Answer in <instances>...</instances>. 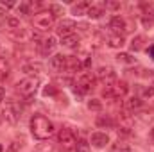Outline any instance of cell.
I'll return each instance as SVG.
<instances>
[{
	"mask_svg": "<svg viewBox=\"0 0 154 152\" xmlns=\"http://www.w3.org/2000/svg\"><path fill=\"white\" fill-rule=\"evenodd\" d=\"M57 143L65 149V150H70V149H75V143H77V138H75V132L68 127H63L59 132H57Z\"/></svg>",
	"mask_w": 154,
	"mask_h": 152,
	"instance_id": "4",
	"label": "cell"
},
{
	"mask_svg": "<svg viewBox=\"0 0 154 152\" xmlns=\"http://www.w3.org/2000/svg\"><path fill=\"white\" fill-rule=\"evenodd\" d=\"M142 106H143V100H142L140 97H131V99H127L125 104H124V108H125L127 111H136V109H140Z\"/></svg>",
	"mask_w": 154,
	"mask_h": 152,
	"instance_id": "15",
	"label": "cell"
},
{
	"mask_svg": "<svg viewBox=\"0 0 154 152\" xmlns=\"http://www.w3.org/2000/svg\"><path fill=\"white\" fill-rule=\"evenodd\" d=\"M124 36H118V34H113V36H109L108 38V45L111 47V48H122L124 47Z\"/></svg>",
	"mask_w": 154,
	"mask_h": 152,
	"instance_id": "20",
	"label": "cell"
},
{
	"mask_svg": "<svg viewBox=\"0 0 154 152\" xmlns=\"http://www.w3.org/2000/svg\"><path fill=\"white\" fill-rule=\"evenodd\" d=\"M4 97H5V90H4V88L0 86V102L4 100Z\"/></svg>",
	"mask_w": 154,
	"mask_h": 152,
	"instance_id": "36",
	"label": "cell"
},
{
	"mask_svg": "<svg viewBox=\"0 0 154 152\" xmlns=\"http://www.w3.org/2000/svg\"><path fill=\"white\" fill-rule=\"evenodd\" d=\"M90 2H79V4H75L74 7H72V13L75 14V16H81V14H86L88 13V9H90Z\"/></svg>",
	"mask_w": 154,
	"mask_h": 152,
	"instance_id": "18",
	"label": "cell"
},
{
	"mask_svg": "<svg viewBox=\"0 0 154 152\" xmlns=\"http://www.w3.org/2000/svg\"><path fill=\"white\" fill-rule=\"evenodd\" d=\"M7 25L11 29H20V20L18 18H7Z\"/></svg>",
	"mask_w": 154,
	"mask_h": 152,
	"instance_id": "29",
	"label": "cell"
},
{
	"mask_svg": "<svg viewBox=\"0 0 154 152\" xmlns=\"http://www.w3.org/2000/svg\"><path fill=\"white\" fill-rule=\"evenodd\" d=\"M4 23H7V13H5V9L0 5V27H2Z\"/></svg>",
	"mask_w": 154,
	"mask_h": 152,
	"instance_id": "31",
	"label": "cell"
},
{
	"mask_svg": "<svg viewBox=\"0 0 154 152\" xmlns=\"http://www.w3.org/2000/svg\"><path fill=\"white\" fill-rule=\"evenodd\" d=\"M142 23L145 25V27H149V25H152L154 23V7L152 4H142Z\"/></svg>",
	"mask_w": 154,
	"mask_h": 152,
	"instance_id": "11",
	"label": "cell"
},
{
	"mask_svg": "<svg viewBox=\"0 0 154 152\" xmlns=\"http://www.w3.org/2000/svg\"><path fill=\"white\" fill-rule=\"evenodd\" d=\"M143 43H145V38L143 36H134L133 41H131V50H134V52L142 50L143 48Z\"/></svg>",
	"mask_w": 154,
	"mask_h": 152,
	"instance_id": "21",
	"label": "cell"
},
{
	"mask_svg": "<svg viewBox=\"0 0 154 152\" xmlns=\"http://www.w3.org/2000/svg\"><path fill=\"white\" fill-rule=\"evenodd\" d=\"M25 74H29V75H34V74H39L41 70H43V65L41 63H27V65H23V68H22Z\"/></svg>",
	"mask_w": 154,
	"mask_h": 152,
	"instance_id": "16",
	"label": "cell"
},
{
	"mask_svg": "<svg viewBox=\"0 0 154 152\" xmlns=\"http://www.w3.org/2000/svg\"><path fill=\"white\" fill-rule=\"evenodd\" d=\"M38 86H39V81L36 79V77H25V79H22V81L16 84V90H18L22 95L31 97V95L36 93Z\"/></svg>",
	"mask_w": 154,
	"mask_h": 152,
	"instance_id": "5",
	"label": "cell"
},
{
	"mask_svg": "<svg viewBox=\"0 0 154 152\" xmlns=\"http://www.w3.org/2000/svg\"><path fill=\"white\" fill-rule=\"evenodd\" d=\"M2 5H5V7H14L16 4H14V2H2Z\"/></svg>",
	"mask_w": 154,
	"mask_h": 152,
	"instance_id": "35",
	"label": "cell"
},
{
	"mask_svg": "<svg viewBox=\"0 0 154 152\" xmlns=\"http://www.w3.org/2000/svg\"><path fill=\"white\" fill-rule=\"evenodd\" d=\"M154 95V86H151V88H145L143 90V97H152Z\"/></svg>",
	"mask_w": 154,
	"mask_h": 152,
	"instance_id": "32",
	"label": "cell"
},
{
	"mask_svg": "<svg viewBox=\"0 0 154 152\" xmlns=\"http://www.w3.org/2000/svg\"><path fill=\"white\" fill-rule=\"evenodd\" d=\"M120 7V4H116V2H106V9H118Z\"/></svg>",
	"mask_w": 154,
	"mask_h": 152,
	"instance_id": "33",
	"label": "cell"
},
{
	"mask_svg": "<svg viewBox=\"0 0 154 152\" xmlns=\"http://www.w3.org/2000/svg\"><path fill=\"white\" fill-rule=\"evenodd\" d=\"M86 14H88L90 18H93V20H99V18L104 14V9H102V5H95V4H91Z\"/></svg>",
	"mask_w": 154,
	"mask_h": 152,
	"instance_id": "17",
	"label": "cell"
},
{
	"mask_svg": "<svg viewBox=\"0 0 154 152\" xmlns=\"http://www.w3.org/2000/svg\"><path fill=\"white\" fill-rule=\"evenodd\" d=\"M54 123L47 118V116H43V114H32L31 116V132H32V136L36 138V140H47V138H50L52 134H54Z\"/></svg>",
	"mask_w": 154,
	"mask_h": 152,
	"instance_id": "1",
	"label": "cell"
},
{
	"mask_svg": "<svg viewBox=\"0 0 154 152\" xmlns=\"http://www.w3.org/2000/svg\"><path fill=\"white\" fill-rule=\"evenodd\" d=\"M88 108L90 109H93V111H100V108H102V104L97 100V99H91L90 102H88Z\"/></svg>",
	"mask_w": 154,
	"mask_h": 152,
	"instance_id": "27",
	"label": "cell"
},
{
	"mask_svg": "<svg viewBox=\"0 0 154 152\" xmlns=\"http://www.w3.org/2000/svg\"><path fill=\"white\" fill-rule=\"evenodd\" d=\"M127 84L125 82H122V81H115L113 84H109V86H106L104 88V91H102V95H104V99H122V97H125V93H127Z\"/></svg>",
	"mask_w": 154,
	"mask_h": 152,
	"instance_id": "3",
	"label": "cell"
},
{
	"mask_svg": "<svg viewBox=\"0 0 154 152\" xmlns=\"http://www.w3.org/2000/svg\"><path fill=\"white\" fill-rule=\"evenodd\" d=\"M7 74H9V65H7V61H5L4 57H0V75L5 79Z\"/></svg>",
	"mask_w": 154,
	"mask_h": 152,
	"instance_id": "26",
	"label": "cell"
},
{
	"mask_svg": "<svg viewBox=\"0 0 154 152\" xmlns=\"http://www.w3.org/2000/svg\"><path fill=\"white\" fill-rule=\"evenodd\" d=\"M75 22L74 20H63L59 25H57V34L61 36V38H66V36H70V34H75Z\"/></svg>",
	"mask_w": 154,
	"mask_h": 152,
	"instance_id": "10",
	"label": "cell"
},
{
	"mask_svg": "<svg viewBox=\"0 0 154 152\" xmlns=\"http://www.w3.org/2000/svg\"><path fill=\"white\" fill-rule=\"evenodd\" d=\"M109 27L113 29V32L118 34V36H122V32H125V31H127V23H125V20H124V18H120V16H113V18H111Z\"/></svg>",
	"mask_w": 154,
	"mask_h": 152,
	"instance_id": "13",
	"label": "cell"
},
{
	"mask_svg": "<svg viewBox=\"0 0 154 152\" xmlns=\"http://www.w3.org/2000/svg\"><path fill=\"white\" fill-rule=\"evenodd\" d=\"M116 59H118L120 63H127V65H131V63H134V57H131V54H125V52H122V54H118V56H116Z\"/></svg>",
	"mask_w": 154,
	"mask_h": 152,
	"instance_id": "25",
	"label": "cell"
},
{
	"mask_svg": "<svg viewBox=\"0 0 154 152\" xmlns=\"http://www.w3.org/2000/svg\"><path fill=\"white\" fill-rule=\"evenodd\" d=\"M109 143V136L106 132H93L91 134V145L95 149H104Z\"/></svg>",
	"mask_w": 154,
	"mask_h": 152,
	"instance_id": "12",
	"label": "cell"
},
{
	"mask_svg": "<svg viewBox=\"0 0 154 152\" xmlns=\"http://www.w3.org/2000/svg\"><path fill=\"white\" fill-rule=\"evenodd\" d=\"M61 45L66 47V48H74V47L79 45V36L77 34H70L66 38H61Z\"/></svg>",
	"mask_w": 154,
	"mask_h": 152,
	"instance_id": "19",
	"label": "cell"
},
{
	"mask_svg": "<svg viewBox=\"0 0 154 152\" xmlns=\"http://www.w3.org/2000/svg\"><path fill=\"white\" fill-rule=\"evenodd\" d=\"M66 57L68 56H63V54L52 56L50 57V63H48L50 70H54V72H66Z\"/></svg>",
	"mask_w": 154,
	"mask_h": 152,
	"instance_id": "9",
	"label": "cell"
},
{
	"mask_svg": "<svg viewBox=\"0 0 154 152\" xmlns=\"http://www.w3.org/2000/svg\"><path fill=\"white\" fill-rule=\"evenodd\" d=\"M97 125L99 127H113L115 123H113V120L109 116H99L97 118Z\"/></svg>",
	"mask_w": 154,
	"mask_h": 152,
	"instance_id": "22",
	"label": "cell"
},
{
	"mask_svg": "<svg viewBox=\"0 0 154 152\" xmlns=\"http://www.w3.org/2000/svg\"><path fill=\"white\" fill-rule=\"evenodd\" d=\"M54 22H56V18H54V14L50 13V9H48V11H39V13L34 14V18H32L34 27L39 29V31H50V29L54 27Z\"/></svg>",
	"mask_w": 154,
	"mask_h": 152,
	"instance_id": "2",
	"label": "cell"
},
{
	"mask_svg": "<svg viewBox=\"0 0 154 152\" xmlns=\"http://www.w3.org/2000/svg\"><path fill=\"white\" fill-rule=\"evenodd\" d=\"M4 114H5L9 123H16L20 120V116H22V109H20V106L16 102H9L5 106V109H4Z\"/></svg>",
	"mask_w": 154,
	"mask_h": 152,
	"instance_id": "8",
	"label": "cell"
},
{
	"mask_svg": "<svg viewBox=\"0 0 154 152\" xmlns=\"http://www.w3.org/2000/svg\"><path fill=\"white\" fill-rule=\"evenodd\" d=\"M50 13L54 14V18H57V16H61L63 9H61V5H50Z\"/></svg>",
	"mask_w": 154,
	"mask_h": 152,
	"instance_id": "30",
	"label": "cell"
},
{
	"mask_svg": "<svg viewBox=\"0 0 154 152\" xmlns=\"http://www.w3.org/2000/svg\"><path fill=\"white\" fill-rule=\"evenodd\" d=\"M147 52L151 54V57H152V59H154V45H151V47L147 48Z\"/></svg>",
	"mask_w": 154,
	"mask_h": 152,
	"instance_id": "37",
	"label": "cell"
},
{
	"mask_svg": "<svg viewBox=\"0 0 154 152\" xmlns=\"http://www.w3.org/2000/svg\"><path fill=\"white\" fill-rule=\"evenodd\" d=\"M75 152H90V143L86 140H79L75 143Z\"/></svg>",
	"mask_w": 154,
	"mask_h": 152,
	"instance_id": "24",
	"label": "cell"
},
{
	"mask_svg": "<svg viewBox=\"0 0 154 152\" xmlns=\"http://www.w3.org/2000/svg\"><path fill=\"white\" fill-rule=\"evenodd\" d=\"M34 7V4L32 2H22L20 5H18V11L22 13V14H31V9Z\"/></svg>",
	"mask_w": 154,
	"mask_h": 152,
	"instance_id": "23",
	"label": "cell"
},
{
	"mask_svg": "<svg viewBox=\"0 0 154 152\" xmlns=\"http://www.w3.org/2000/svg\"><path fill=\"white\" fill-rule=\"evenodd\" d=\"M56 45H57L56 38H54V36H48V38L43 39V43H41V48H39V52H41L43 56H50V54L54 52Z\"/></svg>",
	"mask_w": 154,
	"mask_h": 152,
	"instance_id": "14",
	"label": "cell"
},
{
	"mask_svg": "<svg viewBox=\"0 0 154 152\" xmlns=\"http://www.w3.org/2000/svg\"><path fill=\"white\" fill-rule=\"evenodd\" d=\"M75 86H77V91L81 95H84V93H88V91H91L95 88V79H93L91 74H82V75H79Z\"/></svg>",
	"mask_w": 154,
	"mask_h": 152,
	"instance_id": "7",
	"label": "cell"
},
{
	"mask_svg": "<svg viewBox=\"0 0 154 152\" xmlns=\"http://www.w3.org/2000/svg\"><path fill=\"white\" fill-rule=\"evenodd\" d=\"M95 77H97L104 86H109V84H113L116 81V72L111 66H100V68H97Z\"/></svg>",
	"mask_w": 154,
	"mask_h": 152,
	"instance_id": "6",
	"label": "cell"
},
{
	"mask_svg": "<svg viewBox=\"0 0 154 152\" xmlns=\"http://www.w3.org/2000/svg\"><path fill=\"white\" fill-rule=\"evenodd\" d=\"M43 93H45V95H54V93H56V90H54V88H52V86H47V88H45V91H43Z\"/></svg>",
	"mask_w": 154,
	"mask_h": 152,
	"instance_id": "34",
	"label": "cell"
},
{
	"mask_svg": "<svg viewBox=\"0 0 154 152\" xmlns=\"http://www.w3.org/2000/svg\"><path fill=\"white\" fill-rule=\"evenodd\" d=\"M151 138H152V140H154V127H152V129H151Z\"/></svg>",
	"mask_w": 154,
	"mask_h": 152,
	"instance_id": "38",
	"label": "cell"
},
{
	"mask_svg": "<svg viewBox=\"0 0 154 152\" xmlns=\"http://www.w3.org/2000/svg\"><path fill=\"white\" fill-rule=\"evenodd\" d=\"M111 152H131V149H129L125 143H118V145L113 147V150H111Z\"/></svg>",
	"mask_w": 154,
	"mask_h": 152,
	"instance_id": "28",
	"label": "cell"
}]
</instances>
